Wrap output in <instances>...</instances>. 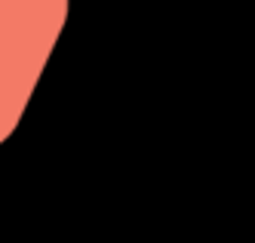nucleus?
I'll return each mask as SVG.
<instances>
[{"label": "nucleus", "mask_w": 255, "mask_h": 243, "mask_svg": "<svg viewBox=\"0 0 255 243\" xmlns=\"http://www.w3.org/2000/svg\"><path fill=\"white\" fill-rule=\"evenodd\" d=\"M68 22V0H0V145L19 126Z\"/></svg>", "instance_id": "nucleus-1"}]
</instances>
